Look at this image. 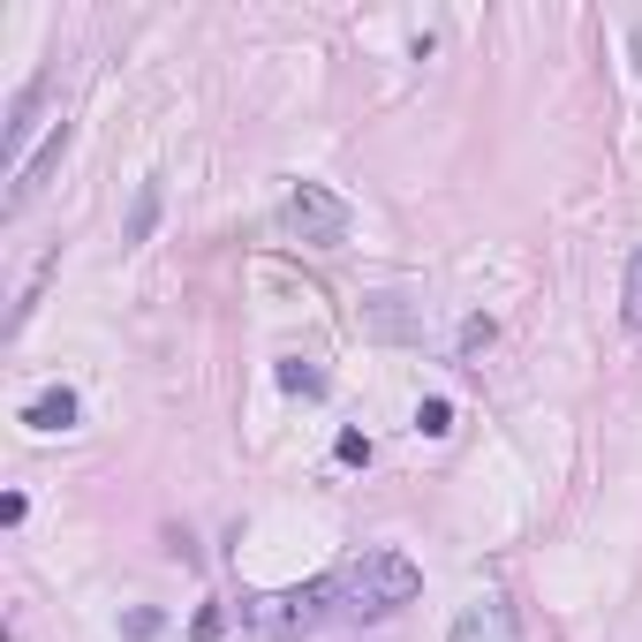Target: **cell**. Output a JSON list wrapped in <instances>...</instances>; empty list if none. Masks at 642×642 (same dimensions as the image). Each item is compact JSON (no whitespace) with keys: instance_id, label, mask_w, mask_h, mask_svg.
<instances>
[{"instance_id":"7a4b0ae2","label":"cell","mask_w":642,"mask_h":642,"mask_svg":"<svg viewBox=\"0 0 642 642\" xmlns=\"http://www.w3.org/2000/svg\"><path fill=\"white\" fill-rule=\"evenodd\" d=\"M280 219H288V235L310 242V250H341L348 235H355V205L333 197L325 182H296V189H288V205H280Z\"/></svg>"},{"instance_id":"8992f818","label":"cell","mask_w":642,"mask_h":642,"mask_svg":"<svg viewBox=\"0 0 642 642\" xmlns=\"http://www.w3.org/2000/svg\"><path fill=\"white\" fill-rule=\"evenodd\" d=\"M45 91H53V76H31V84L15 91V106H8V128H0V144H8V182L23 174V144H31V128H39V106H45Z\"/></svg>"},{"instance_id":"30bf717a","label":"cell","mask_w":642,"mask_h":642,"mask_svg":"<svg viewBox=\"0 0 642 642\" xmlns=\"http://www.w3.org/2000/svg\"><path fill=\"white\" fill-rule=\"evenodd\" d=\"M416 431H424V438H446V431H454V408H446L438 393H431V401H416Z\"/></svg>"},{"instance_id":"ba28073f","label":"cell","mask_w":642,"mask_h":642,"mask_svg":"<svg viewBox=\"0 0 642 642\" xmlns=\"http://www.w3.org/2000/svg\"><path fill=\"white\" fill-rule=\"evenodd\" d=\"M152 227H159V182H144V189H136V205H128L122 242H152Z\"/></svg>"},{"instance_id":"5bb4252c","label":"cell","mask_w":642,"mask_h":642,"mask_svg":"<svg viewBox=\"0 0 642 642\" xmlns=\"http://www.w3.org/2000/svg\"><path fill=\"white\" fill-rule=\"evenodd\" d=\"M219 628H227V612H219V604H205V612L189 620V642H219Z\"/></svg>"},{"instance_id":"4fadbf2b","label":"cell","mask_w":642,"mask_h":642,"mask_svg":"<svg viewBox=\"0 0 642 642\" xmlns=\"http://www.w3.org/2000/svg\"><path fill=\"white\" fill-rule=\"evenodd\" d=\"M333 454H341L348 469H363V462H371V438H363V431H341V438H333Z\"/></svg>"},{"instance_id":"6da1fadb","label":"cell","mask_w":642,"mask_h":642,"mask_svg":"<svg viewBox=\"0 0 642 642\" xmlns=\"http://www.w3.org/2000/svg\"><path fill=\"white\" fill-rule=\"evenodd\" d=\"M416 590H424V574L408 552H363L341 574V612L348 620H393L401 604H416Z\"/></svg>"},{"instance_id":"7c38bea8","label":"cell","mask_w":642,"mask_h":642,"mask_svg":"<svg viewBox=\"0 0 642 642\" xmlns=\"http://www.w3.org/2000/svg\"><path fill=\"white\" fill-rule=\"evenodd\" d=\"M280 385H288V393H325V379H318L310 363H280Z\"/></svg>"},{"instance_id":"9a60e30c","label":"cell","mask_w":642,"mask_h":642,"mask_svg":"<svg viewBox=\"0 0 642 642\" xmlns=\"http://www.w3.org/2000/svg\"><path fill=\"white\" fill-rule=\"evenodd\" d=\"M159 635V612H152V604H144V612H128V642H152Z\"/></svg>"},{"instance_id":"5b68a950","label":"cell","mask_w":642,"mask_h":642,"mask_svg":"<svg viewBox=\"0 0 642 642\" xmlns=\"http://www.w3.org/2000/svg\"><path fill=\"white\" fill-rule=\"evenodd\" d=\"M446 642H521V620H514L507 598H476V604H462V612H454Z\"/></svg>"},{"instance_id":"8fae6325","label":"cell","mask_w":642,"mask_h":642,"mask_svg":"<svg viewBox=\"0 0 642 642\" xmlns=\"http://www.w3.org/2000/svg\"><path fill=\"white\" fill-rule=\"evenodd\" d=\"M491 333H499V325H491V318H469V325H462V355H484V348H491Z\"/></svg>"},{"instance_id":"52a82bcc","label":"cell","mask_w":642,"mask_h":642,"mask_svg":"<svg viewBox=\"0 0 642 642\" xmlns=\"http://www.w3.org/2000/svg\"><path fill=\"white\" fill-rule=\"evenodd\" d=\"M23 424L31 431H76V393H69V385H45L39 401L23 408Z\"/></svg>"},{"instance_id":"277c9868","label":"cell","mask_w":642,"mask_h":642,"mask_svg":"<svg viewBox=\"0 0 642 642\" xmlns=\"http://www.w3.org/2000/svg\"><path fill=\"white\" fill-rule=\"evenodd\" d=\"M69 136H76V128H69V122H53V136H45L39 152L23 159V174H15V182H8V197H0V213H8V219H15V213H23V205H31V197L45 189V182H53V167L69 159Z\"/></svg>"},{"instance_id":"3957f363","label":"cell","mask_w":642,"mask_h":642,"mask_svg":"<svg viewBox=\"0 0 642 642\" xmlns=\"http://www.w3.org/2000/svg\"><path fill=\"white\" fill-rule=\"evenodd\" d=\"M341 598V574H318V582H302V590H280V598H257L242 604V620L265 628V635H302V628H318L325 612Z\"/></svg>"},{"instance_id":"9c48e42d","label":"cell","mask_w":642,"mask_h":642,"mask_svg":"<svg viewBox=\"0 0 642 642\" xmlns=\"http://www.w3.org/2000/svg\"><path fill=\"white\" fill-rule=\"evenodd\" d=\"M620 318H628V333H642V242L628 257V288H620Z\"/></svg>"}]
</instances>
